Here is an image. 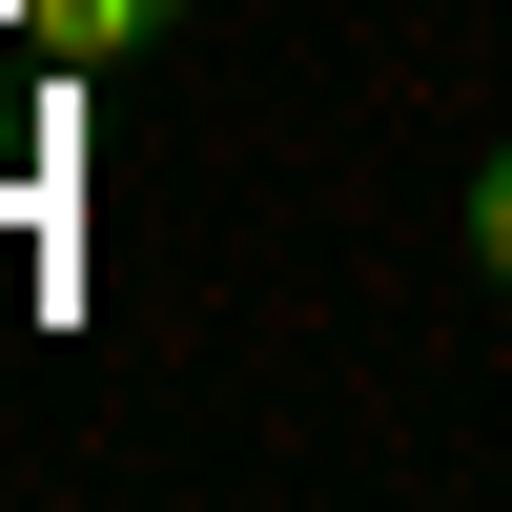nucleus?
<instances>
[{
  "label": "nucleus",
  "instance_id": "obj_1",
  "mask_svg": "<svg viewBox=\"0 0 512 512\" xmlns=\"http://www.w3.org/2000/svg\"><path fill=\"white\" fill-rule=\"evenodd\" d=\"M451 226H472V267H492V287H512V144H492V164H472V205H451Z\"/></svg>",
  "mask_w": 512,
  "mask_h": 512
}]
</instances>
